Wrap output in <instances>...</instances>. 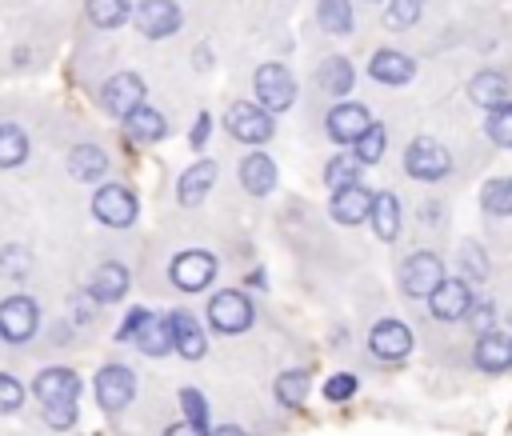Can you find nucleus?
I'll return each mask as SVG.
<instances>
[{
    "instance_id": "nucleus-1",
    "label": "nucleus",
    "mask_w": 512,
    "mask_h": 436,
    "mask_svg": "<svg viewBox=\"0 0 512 436\" xmlns=\"http://www.w3.org/2000/svg\"><path fill=\"white\" fill-rule=\"evenodd\" d=\"M32 396L40 400L44 408V420L48 428L56 432H68L76 424V400H80V376L72 368H44L36 380H32Z\"/></svg>"
},
{
    "instance_id": "nucleus-2",
    "label": "nucleus",
    "mask_w": 512,
    "mask_h": 436,
    "mask_svg": "<svg viewBox=\"0 0 512 436\" xmlns=\"http://www.w3.org/2000/svg\"><path fill=\"white\" fill-rule=\"evenodd\" d=\"M256 320V308H252V296L240 292V288H220L212 300H208V324L220 332V336H240L248 332Z\"/></svg>"
},
{
    "instance_id": "nucleus-3",
    "label": "nucleus",
    "mask_w": 512,
    "mask_h": 436,
    "mask_svg": "<svg viewBox=\"0 0 512 436\" xmlns=\"http://www.w3.org/2000/svg\"><path fill=\"white\" fill-rule=\"evenodd\" d=\"M224 128L228 136H236L240 144H268L276 124H272V112L264 104H248V100H236L228 112H224Z\"/></svg>"
},
{
    "instance_id": "nucleus-4",
    "label": "nucleus",
    "mask_w": 512,
    "mask_h": 436,
    "mask_svg": "<svg viewBox=\"0 0 512 436\" xmlns=\"http://www.w3.org/2000/svg\"><path fill=\"white\" fill-rule=\"evenodd\" d=\"M448 168H452V156H448V148H444L440 140H432V136H416V140L408 144V152H404V172H408L412 180L432 184V180H444Z\"/></svg>"
},
{
    "instance_id": "nucleus-5",
    "label": "nucleus",
    "mask_w": 512,
    "mask_h": 436,
    "mask_svg": "<svg viewBox=\"0 0 512 436\" xmlns=\"http://www.w3.org/2000/svg\"><path fill=\"white\" fill-rule=\"evenodd\" d=\"M444 280V264L436 252H412L404 264H400V292L412 296V300H428Z\"/></svg>"
},
{
    "instance_id": "nucleus-6",
    "label": "nucleus",
    "mask_w": 512,
    "mask_h": 436,
    "mask_svg": "<svg viewBox=\"0 0 512 436\" xmlns=\"http://www.w3.org/2000/svg\"><path fill=\"white\" fill-rule=\"evenodd\" d=\"M36 328H40V308H36L32 296L16 292V296L0 300V340H8V344H28V340L36 336Z\"/></svg>"
},
{
    "instance_id": "nucleus-7",
    "label": "nucleus",
    "mask_w": 512,
    "mask_h": 436,
    "mask_svg": "<svg viewBox=\"0 0 512 436\" xmlns=\"http://www.w3.org/2000/svg\"><path fill=\"white\" fill-rule=\"evenodd\" d=\"M216 268H220V264H216L212 252H204V248H184V252L172 256L168 276H172L176 288H184V292H200V288H208V284L216 280Z\"/></svg>"
},
{
    "instance_id": "nucleus-8",
    "label": "nucleus",
    "mask_w": 512,
    "mask_h": 436,
    "mask_svg": "<svg viewBox=\"0 0 512 436\" xmlns=\"http://www.w3.org/2000/svg\"><path fill=\"white\" fill-rule=\"evenodd\" d=\"M252 88H256V100L268 112H284L296 100V80H292V72L284 64H260L256 76H252Z\"/></svg>"
},
{
    "instance_id": "nucleus-9",
    "label": "nucleus",
    "mask_w": 512,
    "mask_h": 436,
    "mask_svg": "<svg viewBox=\"0 0 512 436\" xmlns=\"http://www.w3.org/2000/svg\"><path fill=\"white\" fill-rule=\"evenodd\" d=\"M136 212H140V204L124 184H100L92 196V216L108 228H128L136 220Z\"/></svg>"
},
{
    "instance_id": "nucleus-10",
    "label": "nucleus",
    "mask_w": 512,
    "mask_h": 436,
    "mask_svg": "<svg viewBox=\"0 0 512 436\" xmlns=\"http://www.w3.org/2000/svg\"><path fill=\"white\" fill-rule=\"evenodd\" d=\"M368 348H372L376 360L400 364V360L412 352V328H408L404 320H396V316H384V320L372 324V332H368Z\"/></svg>"
},
{
    "instance_id": "nucleus-11",
    "label": "nucleus",
    "mask_w": 512,
    "mask_h": 436,
    "mask_svg": "<svg viewBox=\"0 0 512 436\" xmlns=\"http://www.w3.org/2000/svg\"><path fill=\"white\" fill-rule=\"evenodd\" d=\"M132 396H136V376H132V368H124V364H104V368L96 372V404H100L104 412H124V408L132 404Z\"/></svg>"
},
{
    "instance_id": "nucleus-12",
    "label": "nucleus",
    "mask_w": 512,
    "mask_h": 436,
    "mask_svg": "<svg viewBox=\"0 0 512 436\" xmlns=\"http://www.w3.org/2000/svg\"><path fill=\"white\" fill-rule=\"evenodd\" d=\"M368 128H372V116H368V108L356 104V100L332 104L328 116H324V132H328L332 144H356Z\"/></svg>"
},
{
    "instance_id": "nucleus-13",
    "label": "nucleus",
    "mask_w": 512,
    "mask_h": 436,
    "mask_svg": "<svg viewBox=\"0 0 512 436\" xmlns=\"http://www.w3.org/2000/svg\"><path fill=\"white\" fill-rule=\"evenodd\" d=\"M144 80L136 76V72H112V80H104V88H100V104H104V112L108 116H128L132 108H140L144 104Z\"/></svg>"
},
{
    "instance_id": "nucleus-14",
    "label": "nucleus",
    "mask_w": 512,
    "mask_h": 436,
    "mask_svg": "<svg viewBox=\"0 0 512 436\" xmlns=\"http://www.w3.org/2000/svg\"><path fill=\"white\" fill-rule=\"evenodd\" d=\"M472 304H476V296H472V280H464V276H456V280H440V288L428 296V308H432V316L436 320H464L468 312H472Z\"/></svg>"
},
{
    "instance_id": "nucleus-15",
    "label": "nucleus",
    "mask_w": 512,
    "mask_h": 436,
    "mask_svg": "<svg viewBox=\"0 0 512 436\" xmlns=\"http://www.w3.org/2000/svg\"><path fill=\"white\" fill-rule=\"evenodd\" d=\"M132 20H136L140 36L160 40V36H172L184 24V12H180L176 0H144V4L132 8Z\"/></svg>"
},
{
    "instance_id": "nucleus-16",
    "label": "nucleus",
    "mask_w": 512,
    "mask_h": 436,
    "mask_svg": "<svg viewBox=\"0 0 512 436\" xmlns=\"http://www.w3.org/2000/svg\"><path fill=\"white\" fill-rule=\"evenodd\" d=\"M472 360L480 372L496 376V372H508L512 368V336L508 332H480L476 336V348H472Z\"/></svg>"
},
{
    "instance_id": "nucleus-17",
    "label": "nucleus",
    "mask_w": 512,
    "mask_h": 436,
    "mask_svg": "<svg viewBox=\"0 0 512 436\" xmlns=\"http://www.w3.org/2000/svg\"><path fill=\"white\" fill-rule=\"evenodd\" d=\"M128 284H132L128 268L116 264V260H108V264H100V268L88 276V296H92L96 304H116V300L128 296Z\"/></svg>"
},
{
    "instance_id": "nucleus-18",
    "label": "nucleus",
    "mask_w": 512,
    "mask_h": 436,
    "mask_svg": "<svg viewBox=\"0 0 512 436\" xmlns=\"http://www.w3.org/2000/svg\"><path fill=\"white\" fill-rule=\"evenodd\" d=\"M168 320H172V344H176V352H180L184 360H200V356L208 352V336H204L200 320H196L188 308L168 312Z\"/></svg>"
},
{
    "instance_id": "nucleus-19",
    "label": "nucleus",
    "mask_w": 512,
    "mask_h": 436,
    "mask_svg": "<svg viewBox=\"0 0 512 436\" xmlns=\"http://www.w3.org/2000/svg\"><path fill=\"white\" fill-rule=\"evenodd\" d=\"M212 184H216V164H212V160H196V164H188V168L180 172V180H176V200H180L184 208H196L200 200H208Z\"/></svg>"
},
{
    "instance_id": "nucleus-20",
    "label": "nucleus",
    "mask_w": 512,
    "mask_h": 436,
    "mask_svg": "<svg viewBox=\"0 0 512 436\" xmlns=\"http://www.w3.org/2000/svg\"><path fill=\"white\" fill-rule=\"evenodd\" d=\"M368 76L376 80V84H408L412 76H416V60L412 56H404V52H396V48H380L372 60H368Z\"/></svg>"
},
{
    "instance_id": "nucleus-21",
    "label": "nucleus",
    "mask_w": 512,
    "mask_h": 436,
    "mask_svg": "<svg viewBox=\"0 0 512 436\" xmlns=\"http://www.w3.org/2000/svg\"><path fill=\"white\" fill-rule=\"evenodd\" d=\"M372 196H376V192H368V188H360V184L336 188L328 212H332L336 224H360V220H368V212H372Z\"/></svg>"
},
{
    "instance_id": "nucleus-22",
    "label": "nucleus",
    "mask_w": 512,
    "mask_h": 436,
    "mask_svg": "<svg viewBox=\"0 0 512 436\" xmlns=\"http://www.w3.org/2000/svg\"><path fill=\"white\" fill-rule=\"evenodd\" d=\"M240 184H244L252 196H268V192L276 188V164H272V156L248 152V156L240 160Z\"/></svg>"
},
{
    "instance_id": "nucleus-23",
    "label": "nucleus",
    "mask_w": 512,
    "mask_h": 436,
    "mask_svg": "<svg viewBox=\"0 0 512 436\" xmlns=\"http://www.w3.org/2000/svg\"><path fill=\"white\" fill-rule=\"evenodd\" d=\"M124 132H128L132 140H140V144H156V140L168 136V124H164V116H160L152 104H140V108H132V112L124 116Z\"/></svg>"
},
{
    "instance_id": "nucleus-24",
    "label": "nucleus",
    "mask_w": 512,
    "mask_h": 436,
    "mask_svg": "<svg viewBox=\"0 0 512 436\" xmlns=\"http://www.w3.org/2000/svg\"><path fill=\"white\" fill-rule=\"evenodd\" d=\"M68 172H72V180H80V184L104 180V176H108V156H104L96 144H76V148L68 152Z\"/></svg>"
},
{
    "instance_id": "nucleus-25",
    "label": "nucleus",
    "mask_w": 512,
    "mask_h": 436,
    "mask_svg": "<svg viewBox=\"0 0 512 436\" xmlns=\"http://www.w3.org/2000/svg\"><path fill=\"white\" fill-rule=\"evenodd\" d=\"M468 96H472V104H480L488 112V108H496V104L508 100V80L496 68H484V72H476L468 80Z\"/></svg>"
},
{
    "instance_id": "nucleus-26",
    "label": "nucleus",
    "mask_w": 512,
    "mask_h": 436,
    "mask_svg": "<svg viewBox=\"0 0 512 436\" xmlns=\"http://www.w3.org/2000/svg\"><path fill=\"white\" fill-rule=\"evenodd\" d=\"M368 220H372V232H376L384 244L396 240V236H400V200H396L392 192H376Z\"/></svg>"
},
{
    "instance_id": "nucleus-27",
    "label": "nucleus",
    "mask_w": 512,
    "mask_h": 436,
    "mask_svg": "<svg viewBox=\"0 0 512 436\" xmlns=\"http://www.w3.org/2000/svg\"><path fill=\"white\" fill-rule=\"evenodd\" d=\"M352 80H356V72H352V64H348L344 56H328V60H320V68H316V84H320L328 96H344V92L352 88Z\"/></svg>"
},
{
    "instance_id": "nucleus-28",
    "label": "nucleus",
    "mask_w": 512,
    "mask_h": 436,
    "mask_svg": "<svg viewBox=\"0 0 512 436\" xmlns=\"http://www.w3.org/2000/svg\"><path fill=\"white\" fill-rule=\"evenodd\" d=\"M136 348L144 352V356H164V352H172L176 344H172V320L168 316H148V324L140 328V336H136Z\"/></svg>"
},
{
    "instance_id": "nucleus-29",
    "label": "nucleus",
    "mask_w": 512,
    "mask_h": 436,
    "mask_svg": "<svg viewBox=\"0 0 512 436\" xmlns=\"http://www.w3.org/2000/svg\"><path fill=\"white\" fill-rule=\"evenodd\" d=\"M272 392H276V400H280L284 408H304V396H308V372H304V368H288V372H280L276 384H272Z\"/></svg>"
},
{
    "instance_id": "nucleus-30",
    "label": "nucleus",
    "mask_w": 512,
    "mask_h": 436,
    "mask_svg": "<svg viewBox=\"0 0 512 436\" xmlns=\"http://www.w3.org/2000/svg\"><path fill=\"white\" fill-rule=\"evenodd\" d=\"M316 20H320L324 32L344 36V32H352V4L348 0H320L316 4Z\"/></svg>"
},
{
    "instance_id": "nucleus-31",
    "label": "nucleus",
    "mask_w": 512,
    "mask_h": 436,
    "mask_svg": "<svg viewBox=\"0 0 512 436\" xmlns=\"http://www.w3.org/2000/svg\"><path fill=\"white\" fill-rule=\"evenodd\" d=\"M84 8L96 28H120L132 16V0H88Z\"/></svg>"
},
{
    "instance_id": "nucleus-32",
    "label": "nucleus",
    "mask_w": 512,
    "mask_h": 436,
    "mask_svg": "<svg viewBox=\"0 0 512 436\" xmlns=\"http://www.w3.org/2000/svg\"><path fill=\"white\" fill-rule=\"evenodd\" d=\"M28 160V136L16 124H0V168H16Z\"/></svg>"
},
{
    "instance_id": "nucleus-33",
    "label": "nucleus",
    "mask_w": 512,
    "mask_h": 436,
    "mask_svg": "<svg viewBox=\"0 0 512 436\" xmlns=\"http://www.w3.org/2000/svg\"><path fill=\"white\" fill-rule=\"evenodd\" d=\"M360 172H364V164L356 160V152H352V156H332V160H328V168H324V184L336 192V188L360 184Z\"/></svg>"
},
{
    "instance_id": "nucleus-34",
    "label": "nucleus",
    "mask_w": 512,
    "mask_h": 436,
    "mask_svg": "<svg viewBox=\"0 0 512 436\" xmlns=\"http://www.w3.org/2000/svg\"><path fill=\"white\" fill-rule=\"evenodd\" d=\"M480 204H484V212H492V216H512V180H508V176L488 180V184L480 188Z\"/></svg>"
},
{
    "instance_id": "nucleus-35",
    "label": "nucleus",
    "mask_w": 512,
    "mask_h": 436,
    "mask_svg": "<svg viewBox=\"0 0 512 436\" xmlns=\"http://www.w3.org/2000/svg\"><path fill=\"white\" fill-rule=\"evenodd\" d=\"M484 132H488V140H492V144L512 148V100H504V104L488 108V116H484Z\"/></svg>"
},
{
    "instance_id": "nucleus-36",
    "label": "nucleus",
    "mask_w": 512,
    "mask_h": 436,
    "mask_svg": "<svg viewBox=\"0 0 512 436\" xmlns=\"http://www.w3.org/2000/svg\"><path fill=\"white\" fill-rule=\"evenodd\" d=\"M384 144H388V132H384V124H376V120H372V128L352 144V152H356V160H360V164H376V160L384 156Z\"/></svg>"
},
{
    "instance_id": "nucleus-37",
    "label": "nucleus",
    "mask_w": 512,
    "mask_h": 436,
    "mask_svg": "<svg viewBox=\"0 0 512 436\" xmlns=\"http://www.w3.org/2000/svg\"><path fill=\"white\" fill-rule=\"evenodd\" d=\"M460 276L472 280V284L488 276V252H484L476 240H464V244H460Z\"/></svg>"
},
{
    "instance_id": "nucleus-38",
    "label": "nucleus",
    "mask_w": 512,
    "mask_h": 436,
    "mask_svg": "<svg viewBox=\"0 0 512 436\" xmlns=\"http://www.w3.org/2000/svg\"><path fill=\"white\" fill-rule=\"evenodd\" d=\"M420 8H424V0H388V8H384V24L396 32V28H412L416 20H420Z\"/></svg>"
},
{
    "instance_id": "nucleus-39",
    "label": "nucleus",
    "mask_w": 512,
    "mask_h": 436,
    "mask_svg": "<svg viewBox=\"0 0 512 436\" xmlns=\"http://www.w3.org/2000/svg\"><path fill=\"white\" fill-rule=\"evenodd\" d=\"M24 384L16 380V376H8V372H0V416H8V412H20V404H24Z\"/></svg>"
},
{
    "instance_id": "nucleus-40",
    "label": "nucleus",
    "mask_w": 512,
    "mask_h": 436,
    "mask_svg": "<svg viewBox=\"0 0 512 436\" xmlns=\"http://www.w3.org/2000/svg\"><path fill=\"white\" fill-rule=\"evenodd\" d=\"M356 388H360V380H356L352 372H340V376H328V380H324V396H328L332 404L352 400V396H356Z\"/></svg>"
},
{
    "instance_id": "nucleus-41",
    "label": "nucleus",
    "mask_w": 512,
    "mask_h": 436,
    "mask_svg": "<svg viewBox=\"0 0 512 436\" xmlns=\"http://www.w3.org/2000/svg\"><path fill=\"white\" fill-rule=\"evenodd\" d=\"M28 268H32L28 248H12V244H8V248L0 252V272H4V276H16V280H20V276H28Z\"/></svg>"
},
{
    "instance_id": "nucleus-42",
    "label": "nucleus",
    "mask_w": 512,
    "mask_h": 436,
    "mask_svg": "<svg viewBox=\"0 0 512 436\" xmlns=\"http://www.w3.org/2000/svg\"><path fill=\"white\" fill-rule=\"evenodd\" d=\"M464 320L472 324L476 336H480V332H492V328H496V304H492V300H476L472 312H468Z\"/></svg>"
},
{
    "instance_id": "nucleus-43",
    "label": "nucleus",
    "mask_w": 512,
    "mask_h": 436,
    "mask_svg": "<svg viewBox=\"0 0 512 436\" xmlns=\"http://www.w3.org/2000/svg\"><path fill=\"white\" fill-rule=\"evenodd\" d=\"M148 316H152L148 308H132V312L120 320V328H116V340H120V344H136V336H140V328L148 324Z\"/></svg>"
},
{
    "instance_id": "nucleus-44",
    "label": "nucleus",
    "mask_w": 512,
    "mask_h": 436,
    "mask_svg": "<svg viewBox=\"0 0 512 436\" xmlns=\"http://www.w3.org/2000/svg\"><path fill=\"white\" fill-rule=\"evenodd\" d=\"M180 408H184V416H188V420L208 424V400H204L196 388H184V392H180Z\"/></svg>"
},
{
    "instance_id": "nucleus-45",
    "label": "nucleus",
    "mask_w": 512,
    "mask_h": 436,
    "mask_svg": "<svg viewBox=\"0 0 512 436\" xmlns=\"http://www.w3.org/2000/svg\"><path fill=\"white\" fill-rule=\"evenodd\" d=\"M208 132H212V116L200 112L196 124H192V132H188V144H192V148H204V144H208Z\"/></svg>"
},
{
    "instance_id": "nucleus-46",
    "label": "nucleus",
    "mask_w": 512,
    "mask_h": 436,
    "mask_svg": "<svg viewBox=\"0 0 512 436\" xmlns=\"http://www.w3.org/2000/svg\"><path fill=\"white\" fill-rule=\"evenodd\" d=\"M164 436H208V428L196 424V420H180V424H172Z\"/></svg>"
},
{
    "instance_id": "nucleus-47",
    "label": "nucleus",
    "mask_w": 512,
    "mask_h": 436,
    "mask_svg": "<svg viewBox=\"0 0 512 436\" xmlns=\"http://www.w3.org/2000/svg\"><path fill=\"white\" fill-rule=\"evenodd\" d=\"M208 436H244V432H240L236 424H216V428H212Z\"/></svg>"
},
{
    "instance_id": "nucleus-48",
    "label": "nucleus",
    "mask_w": 512,
    "mask_h": 436,
    "mask_svg": "<svg viewBox=\"0 0 512 436\" xmlns=\"http://www.w3.org/2000/svg\"><path fill=\"white\" fill-rule=\"evenodd\" d=\"M508 324H512V312H508Z\"/></svg>"
}]
</instances>
